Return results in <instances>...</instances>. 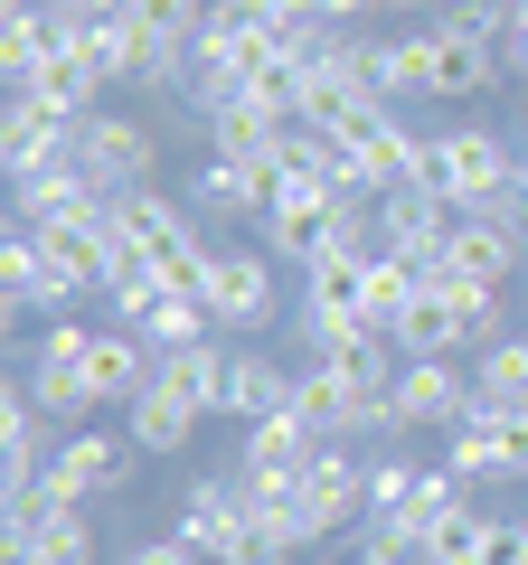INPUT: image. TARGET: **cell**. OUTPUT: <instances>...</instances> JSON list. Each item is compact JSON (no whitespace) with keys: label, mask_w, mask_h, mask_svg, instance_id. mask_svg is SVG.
<instances>
[{"label":"cell","mask_w":528,"mask_h":565,"mask_svg":"<svg viewBox=\"0 0 528 565\" xmlns=\"http://www.w3.org/2000/svg\"><path fill=\"white\" fill-rule=\"evenodd\" d=\"M509 180H519V151H509V132H490V122H463V132L425 141V189L444 207H490Z\"/></svg>","instance_id":"6da1fadb"},{"label":"cell","mask_w":528,"mask_h":565,"mask_svg":"<svg viewBox=\"0 0 528 565\" xmlns=\"http://www.w3.org/2000/svg\"><path fill=\"white\" fill-rule=\"evenodd\" d=\"M76 170L104 189V199H123V189H151V170H161V132L133 114H114V104H95V114L76 122Z\"/></svg>","instance_id":"7a4b0ae2"},{"label":"cell","mask_w":528,"mask_h":565,"mask_svg":"<svg viewBox=\"0 0 528 565\" xmlns=\"http://www.w3.org/2000/svg\"><path fill=\"white\" fill-rule=\"evenodd\" d=\"M349 217H368V207H359V199H340L330 180H293V189H284V207H264V245H274L284 264H303V274H311V264L340 245V226H349Z\"/></svg>","instance_id":"3957f363"},{"label":"cell","mask_w":528,"mask_h":565,"mask_svg":"<svg viewBox=\"0 0 528 565\" xmlns=\"http://www.w3.org/2000/svg\"><path fill=\"white\" fill-rule=\"evenodd\" d=\"M133 471H142V444L133 434H85V424H66L57 452H47L57 500H114V490H133Z\"/></svg>","instance_id":"277c9868"},{"label":"cell","mask_w":528,"mask_h":565,"mask_svg":"<svg viewBox=\"0 0 528 565\" xmlns=\"http://www.w3.org/2000/svg\"><path fill=\"white\" fill-rule=\"evenodd\" d=\"M274 245H218V264H208V282H199V302H208V321L218 330H255V321H274Z\"/></svg>","instance_id":"5b68a950"},{"label":"cell","mask_w":528,"mask_h":565,"mask_svg":"<svg viewBox=\"0 0 528 565\" xmlns=\"http://www.w3.org/2000/svg\"><path fill=\"white\" fill-rule=\"evenodd\" d=\"M245 527H255V500H245V481H236V471H208V481H189L180 527H170V537H180V546H199L208 565H236Z\"/></svg>","instance_id":"8992f818"},{"label":"cell","mask_w":528,"mask_h":565,"mask_svg":"<svg viewBox=\"0 0 528 565\" xmlns=\"http://www.w3.org/2000/svg\"><path fill=\"white\" fill-rule=\"evenodd\" d=\"M472 396H482V386L453 359H406L397 367V434H453V424L472 415Z\"/></svg>","instance_id":"52a82bcc"},{"label":"cell","mask_w":528,"mask_h":565,"mask_svg":"<svg viewBox=\"0 0 528 565\" xmlns=\"http://www.w3.org/2000/svg\"><path fill=\"white\" fill-rule=\"evenodd\" d=\"M415 39H425V95H434V104H482L490 85L509 76V66H500V47L463 39V29H444V20H434V29H415Z\"/></svg>","instance_id":"ba28073f"},{"label":"cell","mask_w":528,"mask_h":565,"mask_svg":"<svg viewBox=\"0 0 528 565\" xmlns=\"http://www.w3.org/2000/svg\"><path fill=\"white\" fill-rule=\"evenodd\" d=\"M434 274H453V282H500V292H509V274H519V236H509L490 207H463L453 236H444V255H434Z\"/></svg>","instance_id":"9c48e42d"},{"label":"cell","mask_w":528,"mask_h":565,"mask_svg":"<svg viewBox=\"0 0 528 565\" xmlns=\"http://www.w3.org/2000/svg\"><path fill=\"white\" fill-rule=\"evenodd\" d=\"M66 151H76V122H66L47 95H10V122H0V170L29 180V170L66 161Z\"/></svg>","instance_id":"30bf717a"},{"label":"cell","mask_w":528,"mask_h":565,"mask_svg":"<svg viewBox=\"0 0 528 565\" xmlns=\"http://www.w3.org/2000/svg\"><path fill=\"white\" fill-rule=\"evenodd\" d=\"M76 302H85V292H76V282H57V264L39 255L29 226L0 245V311H10V321H20V311H76Z\"/></svg>","instance_id":"8fae6325"},{"label":"cell","mask_w":528,"mask_h":565,"mask_svg":"<svg viewBox=\"0 0 528 565\" xmlns=\"http://www.w3.org/2000/svg\"><path fill=\"white\" fill-rule=\"evenodd\" d=\"M368 217H378V236L397 245V255L434 264V255H444V236H453V217H463V207H444L434 189H387V199L368 207Z\"/></svg>","instance_id":"7c38bea8"},{"label":"cell","mask_w":528,"mask_h":565,"mask_svg":"<svg viewBox=\"0 0 528 565\" xmlns=\"http://www.w3.org/2000/svg\"><path fill=\"white\" fill-rule=\"evenodd\" d=\"M189 217H199V207L161 199V189H123V199H114V236L133 245V255L151 264V274H161V255H170V245H189V236H199Z\"/></svg>","instance_id":"4fadbf2b"},{"label":"cell","mask_w":528,"mask_h":565,"mask_svg":"<svg viewBox=\"0 0 528 565\" xmlns=\"http://www.w3.org/2000/svg\"><path fill=\"white\" fill-rule=\"evenodd\" d=\"M387 340H397V359H453V349H472V330H463V311H453V292H444V274L415 292L397 321H387Z\"/></svg>","instance_id":"5bb4252c"},{"label":"cell","mask_w":528,"mask_h":565,"mask_svg":"<svg viewBox=\"0 0 528 565\" xmlns=\"http://www.w3.org/2000/svg\"><path fill=\"white\" fill-rule=\"evenodd\" d=\"M85 377H95V405H133L151 377H161V359H151L142 330H95V349H85Z\"/></svg>","instance_id":"9a60e30c"},{"label":"cell","mask_w":528,"mask_h":565,"mask_svg":"<svg viewBox=\"0 0 528 565\" xmlns=\"http://www.w3.org/2000/svg\"><path fill=\"white\" fill-rule=\"evenodd\" d=\"M293 415H303L321 444H349V434H359V386H349V367L340 359H311L303 377H293Z\"/></svg>","instance_id":"2e32d148"},{"label":"cell","mask_w":528,"mask_h":565,"mask_svg":"<svg viewBox=\"0 0 528 565\" xmlns=\"http://www.w3.org/2000/svg\"><path fill=\"white\" fill-rule=\"evenodd\" d=\"M284 405H293V367L255 359V349L226 359V405H218L226 424H264V415H284Z\"/></svg>","instance_id":"e0dca14e"},{"label":"cell","mask_w":528,"mask_h":565,"mask_svg":"<svg viewBox=\"0 0 528 565\" xmlns=\"http://www.w3.org/2000/svg\"><path fill=\"white\" fill-rule=\"evenodd\" d=\"M66 47L57 10H29V0H10V20H0V76L10 85H39V66Z\"/></svg>","instance_id":"ac0fdd59"},{"label":"cell","mask_w":528,"mask_h":565,"mask_svg":"<svg viewBox=\"0 0 528 565\" xmlns=\"http://www.w3.org/2000/svg\"><path fill=\"white\" fill-rule=\"evenodd\" d=\"M123 434H133L142 452H189V434H199V405H189V396H170V386L151 377L142 396L123 405Z\"/></svg>","instance_id":"d6986e66"},{"label":"cell","mask_w":528,"mask_h":565,"mask_svg":"<svg viewBox=\"0 0 528 565\" xmlns=\"http://www.w3.org/2000/svg\"><path fill=\"white\" fill-rule=\"evenodd\" d=\"M226 359H236L226 340H189V349H161V386H170V396H189L199 415H218V405H226Z\"/></svg>","instance_id":"ffe728a7"},{"label":"cell","mask_w":528,"mask_h":565,"mask_svg":"<svg viewBox=\"0 0 528 565\" xmlns=\"http://www.w3.org/2000/svg\"><path fill=\"white\" fill-rule=\"evenodd\" d=\"M29 405H39L47 424H85L95 415V377H85V359H39V349H29Z\"/></svg>","instance_id":"44dd1931"},{"label":"cell","mask_w":528,"mask_h":565,"mask_svg":"<svg viewBox=\"0 0 528 565\" xmlns=\"http://www.w3.org/2000/svg\"><path fill=\"white\" fill-rule=\"evenodd\" d=\"M10 95H47L66 122H85V114H95V95H104V76H95V57H85V39H66L57 57L39 66V85H10Z\"/></svg>","instance_id":"7402d4cb"},{"label":"cell","mask_w":528,"mask_h":565,"mask_svg":"<svg viewBox=\"0 0 528 565\" xmlns=\"http://www.w3.org/2000/svg\"><path fill=\"white\" fill-rule=\"evenodd\" d=\"M39 424H47V415L29 405V386H0V471H10V481H39L47 452H57Z\"/></svg>","instance_id":"603a6c76"},{"label":"cell","mask_w":528,"mask_h":565,"mask_svg":"<svg viewBox=\"0 0 528 565\" xmlns=\"http://www.w3.org/2000/svg\"><path fill=\"white\" fill-rule=\"evenodd\" d=\"M463 424H482V434H490V462H500V481H528V405H490V396H472Z\"/></svg>","instance_id":"cb8c5ba5"},{"label":"cell","mask_w":528,"mask_h":565,"mask_svg":"<svg viewBox=\"0 0 528 565\" xmlns=\"http://www.w3.org/2000/svg\"><path fill=\"white\" fill-rule=\"evenodd\" d=\"M29 565H95V519H85V500L47 509L39 546H29Z\"/></svg>","instance_id":"d4e9b609"},{"label":"cell","mask_w":528,"mask_h":565,"mask_svg":"<svg viewBox=\"0 0 528 565\" xmlns=\"http://www.w3.org/2000/svg\"><path fill=\"white\" fill-rule=\"evenodd\" d=\"M472 386H482L490 405H528V340H490L482 359H472Z\"/></svg>","instance_id":"484cf974"},{"label":"cell","mask_w":528,"mask_h":565,"mask_svg":"<svg viewBox=\"0 0 528 565\" xmlns=\"http://www.w3.org/2000/svg\"><path fill=\"white\" fill-rule=\"evenodd\" d=\"M133 29H142L151 47H199L208 0H133Z\"/></svg>","instance_id":"4316f807"},{"label":"cell","mask_w":528,"mask_h":565,"mask_svg":"<svg viewBox=\"0 0 528 565\" xmlns=\"http://www.w3.org/2000/svg\"><path fill=\"white\" fill-rule=\"evenodd\" d=\"M189 207H199V217H255V189H245L236 161H208L199 189H189Z\"/></svg>","instance_id":"83f0119b"},{"label":"cell","mask_w":528,"mask_h":565,"mask_svg":"<svg viewBox=\"0 0 528 565\" xmlns=\"http://www.w3.org/2000/svg\"><path fill=\"white\" fill-rule=\"evenodd\" d=\"M482 537H490V519L463 500V509H453V519L425 537V565H472V556H482Z\"/></svg>","instance_id":"f1b7e54d"},{"label":"cell","mask_w":528,"mask_h":565,"mask_svg":"<svg viewBox=\"0 0 528 565\" xmlns=\"http://www.w3.org/2000/svg\"><path fill=\"white\" fill-rule=\"evenodd\" d=\"M444 29H463V39H482V47H509V0H453Z\"/></svg>","instance_id":"f546056e"},{"label":"cell","mask_w":528,"mask_h":565,"mask_svg":"<svg viewBox=\"0 0 528 565\" xmlns=\"http://www.w3.org/2000/svg\"><path fill=\"white\" fill-rule=\"evenodd\" d=\"M349 565H425V546L397 537L387 519H368V527H359V556H349Z\"/></svg>","instance_id":"4dcf8cb0"},{"label":"cell","mask_w":528,"mask_h":565,"mask_svg":"<svg viewBox=\"0 0 528 565\" xmlns=\"http://www.w3.org/2000/svg\"><path fill=\"white\" fill-rule=\"evenodd\" d=\"M406 490H415V462H406V452H387V462H368V519H387V509L406 500Z\"/></svg>","instance_id":"1f68e13d"},{"label":"cell","mask_w":528,"mask_h":565,"mask_svg":"<svg viewBox=\"0 0 528 565\" xmlns=\"http://www.w3.org/2000/svg\"><path fill=\"white\" fill-rule=\"evenodd\" d=\"M472 565H528V527L519 519H490V537H482V556Z\"/></svg>","instance_id":"d6a6232c"},{"label":"cell","mask_w":528,"mask_h":565,"mask_svg":"<svg viewBox=\"0 0 528 565\" xmlns=\"http://www.w3.org/2000/svg\"><path fill=\"white\" fill-rule=\"evenodd\" d=\"M123 565H208V556H199V546H180V537H142Z\"/></svg>","instance_id":"836d02e7"},{"label":"cell","mask_w":528,"mask_h":565,"mask_svg":"<svg viewBox=\"0 0 528 565\" xmlns=\"http://www.w3.org/2000/svg\"><path fill=\"white\" fill-rule=\"evenodd\" d=\"M509 76H528V0H509V47H500Z\"/></svg>","instance_id":"e575fe53"},{"label":"cell","mask_w":528,"mask_h":565,"mask_svg":"<svg viewBox=\"0 0 528 565\" xmlns=\"http://www.w3.org/2000/svg\"><path fill=\"white\" fill-rule=\"evenodd\" d=\"M368 10H378V0H321V20H330V29H349V20H368Z\"/></svg>","instance_id":"d590c367"},{"label":"cell","mask_w":528,"mask_h":565,"mask_svg":"<svg viewBox=\"0 0 528 565\" xmlns=\"http://www.w3.org/2000/svg\"><path fill=\"white\" fill-rule=\"evenodd\" d=\"M378 10H397V0H378Z\"/></svg>","instance_id":"8d00e7d4"}]
</instances>
